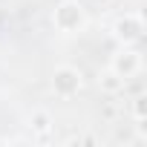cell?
Wrapping results in <instances>:
<instances>
[{
    "instance_id": "6da1fadb",
    "label": "cell",
    "mask_w": 147,
    "mask_h": 147,
    "mask_svg": "<svg viewBox=\"0 0 147 147\" xmlns=\"http://www.w3.org/2000/svg\"><path fill=\"white\" fill-rule=\"evenodd\" d=\"M35 127H38V130H46V127H49V124H46V115H38V118H35Z\"/></svg>"
}]
</instances>
